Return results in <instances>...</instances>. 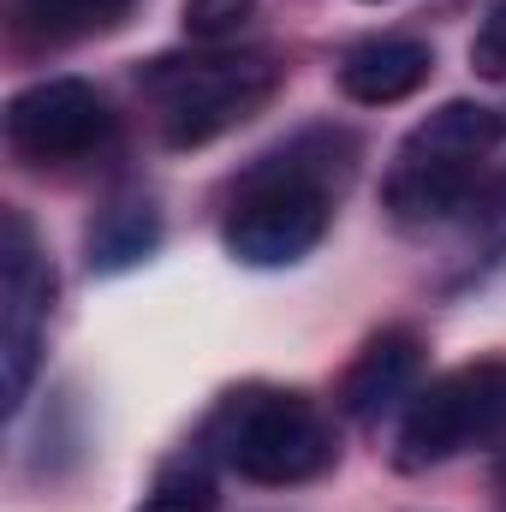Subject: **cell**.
I'll list each match as a JSON object with an SVG mask.
<instances>
[{
    "mask_svg": "<svg viewBox=\"0 0 506 512\" xmlns=\"http://www.w3.org/2000/svg\"><path fill=\"white\" fill-rule=\"evenodd\" d=\"M137 0H12V18L30 42H84L120 30Z\"/></svg>",
    "mask_w": 506,
    "mask_h": 512,
    "instance_id": "10",
    "label": "cell"
},
{
    "mask_svg": "<svg viewBox=\"0 0 506 512\" xmlns=\"http://www.w3.org/2000/svg\"><path fill=\"white\" fill-rule=\"evenodd\" d=\"M489 203H495V209L506 215V179H495V185H489Z\"/></svg>",
    "mask_w": 506,
    "mask_h": 512,
    "instance_id": "15",
    "label": "cell"
},
{
    "mask_svg": "<svg viewBox=\"0 0 506 512\" xmlns=\"http://www.w3.org/2000/svg\"><path fill=\"white\" fill-rule=\"evenodd\" d=\"M143 96L155 102L161 137L173 149H197L221 131L245 126L256 108L280 90V66L274 54H227V48H203L191 60L161 54L143 66Z\"/></svg>",
    "mask_w": 506,
    "mask_h": 512,
    "instance_id": "4",
    "label": "cell"
},
{
    "mask_svg": "<svg viewBox=\"0 0 506 512\" xmlns=\"http://www.w3.org/2000/svg\"><path fill=\"white\" fill-rule=\"evenodd\" d=\"M155 245H161L155 209H149V203H114V209L96 221V233H90V268H102V274L131 268V262H143Z\"/></svg>",
    "mask_w": 506,
    "mask_h": 512,
    "instance_id": "11",
    "label": "cell"
},
{
    "mask_svg": "<svg viewBox=\"0 0 506 512\" xmlns=\"http://www.w3.org/2000/svg\"><path fill=\"white\" fill-rule=\"evenodd\" d=\"M506 435V364H465L411 393L399 423V465L429 471L441 459H459L465 447Z\"/></svg>",
    "mask_w": 506,
    "mask_h": 512,
    "instance_id": "5",
    "label": "cell"
},
{
    "mask_svg": "<svg viewBox=\"0 0 506 512\" xmlns=\"http://www.w3.org/2000/svg\"><path fill=\"white\" fill-rule=\"evenodd\" d=\"M209 453L239 471L245 483H310L340 459V435L328 423V411L304 393L286 387H239L215 405L209 429H203Z\"/></svg>",
    "mask_w": 506,
    "mask_h": 512,
    "instance_id": "1",
    "label": "cell"
},
{
    "mask_svg": "<svg viewBox=\"0 0 506 512\" xmlns=\"http://www.w3.org/2000/svg\"><path fill=\"white\" fill-rule=\"evenodd\" d=\"M417 376H423V340L411 328H381L340 376V411L352 423H376L381 411L417 393Z\"/></svg>",
    "mask_w": 506,
    "mask_h": 512,
    "instance_id": "8",
    "label": "cell"
},
{
    "mask_svg": "<svg viewBox=\"0 0 506 512\" xmlns=\"http://www.w3.org/2000/svg\"><path fill=\"white\" fill-rule=\"evenodd\" d=\"M334 155H310V137L268 155L262 167L245 173L233 215H227V251L251 268H286L298 256H310L328 233L334 215Z\"/></svg>",
    "mask_w": 506,
    "mask_h": 512,
    "instance_id": "3",
    "label": "cell"
},
{
    "mask_svg": "<svg viewBox=\"0 0 506 512\" xmlns=\"http://www.w3.org/2000/svg\"><path fill=\"white\" fill-rule=\"evenodd\" d=\"M429 72H435L429 42H417V36H370L340 60V90L352 102H364V108H387V102L417 96L429 84Z\"/></svg>",
    "mask_w": 506,
    "mask_h": 512,
    "instance_id": "9",
    "label": "cell"
},
{
    "mask_svg": "<svg viewBox=\"0 0 506 512\" xmlns=\"http://www.w3.org/2000/svg\"><path fill=\"white\" fill-rule=\"evenodd\" d=\"M501 137H506L501 114L483 108V102H447V108H435L423 126H411V137L393 155L387 209L405 227H429V221H447V215L483 203L489 197L483 161L495 155Z\"/></svg>",
    "mask_w": 506,
    "mask_h": 512,
    "instance_id": "2",
    "label": "cell"
},
{
    "mask_svg": "<svg viewBox=\"0 0 506 512\" xmlns=\"http://www.w3.org/2000/svg\"><path fill=\"white\" fill-rule=\"evenodd\" d=\"M48 298H54V268L36 251L30 221L6 215L0 221V358H6V405L18 411L30 376H36V352H42V328H48Z\"/></svg>",
    "mask_w": 506,
    "mask_h": 512,
    "instance_id": "7",
    "label": "cell"
},
{
    "mask_svg": "<svg viewBox=\"0 0 506 512\" xmlns=\"http://www.w3.org/2000/svg\"><path fill=\"white\" fill-rule=\"evenodd\" d=\"M495 495H501V507H506V459H501V471H495Z\"/></svg>",
    "mask_w": 506,
    "mask_h": 512,
    "instance_id": "16",
    "label": "cell"
},
{
    "mask_svg": "<svg viewBox=\"0 0 506 512\" xmlns=\"http://www.w3.org/2000/svg\"><path fill=\"white\" fill-rule=\"evenodd\" d=\"M471 66H477L483 78H506V0L483 18V30H477V42H471Z\"/></svg>",
    "mask_w": 506,
    "mask_h": 512,
    "instance_id": "14",
    "label": "cell"
},
{
    "mask_svg": "<svg viewBox=\"0 0 506 512\" xmlns=\"http://www.w3.org/2000/svg\"><path fill=\"white\" fill-rule=\"evenodd\" d=\"M137 512H215V477L203 465H167Z\"/></svg>",
    "mask_w": 506,
    "mask_h": 512,
    "instance_id": "12",
    "label": "cell"
},
{
    "mask_svg": "<svg viewBox=\"0 0 506 512\" xmlns=\"http://www.w3.org/2000/svg\"><path fill=\"white\" fill-rule=\"evenodd\" d=\"M256 0H185V36L203 48H227L239 42V30H251Z\"/></svg>",
    "mask_w": 506,
    "mask_h": 512,
    "instance_id": "13",
    "label": "cell"
},
{
    "mask_svg": "<svg viewBox=\"0 0 506 512\" xmlns=\"http://www.w3.org/2000/svg\"><path fill=\"white\" fill-rule=\"evenodd\" d=\"M114 137V108L84 78H42L6 102V149L30 167H66Z\"/></svg>",
    "mask_w": 506,
    "mask_h": 512,
    "instance_id": "6",
    "label": "cell"
}]
</instances>
